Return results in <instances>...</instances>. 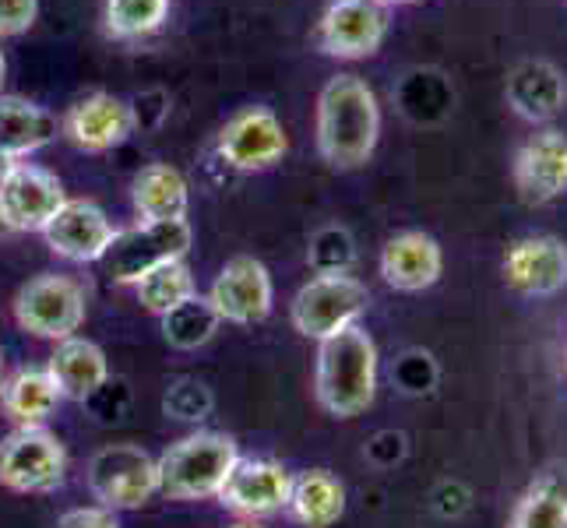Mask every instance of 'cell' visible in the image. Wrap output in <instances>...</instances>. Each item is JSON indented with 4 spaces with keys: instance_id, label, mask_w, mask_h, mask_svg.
Masks as SVG:
<instances>
[{
    "instance_id": "1",
    "label": "cell",
    "mask_w": 567,
    "mask_h": 528,
    "mask_svg": "<svg viewBox=\"0 0 567 528\" xmlns=\"http://www.w3.org/2000/svg\"><path fill=\"white\" fill-rule=\"evenodd\" d=\"M318 152L331 169H360L381 138L378 95L360 74H336L318 95Z\"/></svg>"
},
{
    "instance_id": "2",
    "label": "cell",
    "mask_w": 567,
    "mask_h": 528,
    "mask_svg": "<svg viewBox=\"0 0 567 528\" xmlns=\"http://www.w3.org/2000/svg\"><path fill=\"white\" fill-rule=\"evenodd\" d=\"M318 405L336 420L363 416L378 398V345L363 324L318 342L315 366Z\"/></svg>"
},
{
    "instance_id": "3",
    "label": "cell",
    "mask_w": 567,
    "mask_h": 528,
    "mask_svg": "<svg viewBox=\"0 0 567 528\" xmlns=\"http://www.w3.org/2000/svg\"><path fill=\"white\" fill-rule=\"evenodd\" d=\"M240 452L237 441L215 429H198L184 441H177L159 465V494L169 500H205L223 490L226 476L233 473Z\"/></svg>"
},
{
    "instance_id": "4",
    "label": "cell",
    "mask_w": 567,
    "mask_h": 528,
    "mask_svg": "<svg viewBox=\"0 0 567 528\" xmlns=\"http://www.w3.org/2000/svg\"><path fill=\"white\" fill-rule=\"evenodd\" d=\"M367 307H370L367 286L349 276V271H336V276H315L307 286H300V292L292 297L289 318L303 339L321 342L360 324Z\"/></svg>"
},
{
    "instance_id": "5",
    "label": "cell",
    "mask_w": 567,
    "mask_h": 528,
    "mask_svg": "<svg viewBox=\"0 0 567 528\" xmlns=\"http://www.w3.org/2000/svg\"><path fill=\"white\" fill-rule=\"evenodd\" d=\"M190 250V222L187 219H163V222H138L116 232L103 253V268L110 282L134 286L145 279L152 268L184 261Z\"/></svg>"
},
{
    "instance_id": "6",
    "label": "cell",
    "mask_w": 567,
    "mask_h": 528,
    "mask_svg": "<svg viewBox=\"0 0 567 528\" xmlns=\"http://www.w3.org/2000/svg\"><path fill=\"white\" fill-rule=\"evenodd\" d=\"M85 286L71 276H35L14 297V321L25 335L64 342L85 321Z\"/></svg>"
},
{
    "instance_id": "7",
    "label": "cell",
    "mask_w": 567,
    "mask_h": 528,
    "mask_svg": "<svg viewBox=\"0 0 567 528\" xmlns=\"http://www.w3.org/2000/svg\"><path fill=\"white\" fill-rule=\"evenodd\" d=\"M68 476V452L47 426H18L0 441V486L14 494H53Z\"/></svg>"
},
{
    "instance_id": "8",
    "label": "cell",
    "mask_w": 567,
    "mask_h": 528,
    "mask_svg": "<svg viewBox=\"0 0 567 528\" xmlns=\"http://www.w3.org/2000/svg\"><path fill=\"white\" fill-rule=\"evenodd\" d=\"M89 490L110 511H131L159 494V465L134 444L103 447L89 462Z\"/></svg>"
},
{
    "instance_id": "9",
    "label": "cell",
    "mask_w": 567,
    "mask_h": 528,
    "mask_svg": "<svg viewBox=\"0 0 567 528\" xmlns=\"http://www.w3.org/2000/svg\"><path fill=\"white\" fill-rule=\"evenodd\" d=\"M391 29V8L381 0H331L318 22V46L339 61L378 53Z\"/></svg>"
},
{
    "instance_id": "10",
    "label": "cell",
    "mask_w": 567,
    "mask_h": 528,
    "mask_svg": "<svg viewBox=\"0 0 567 528\" xmlns=\"http://www.w3.org/2000/svg\"><path fill=\"white\" fill-rule=\"evenodd\" d=\"M64 201V184L43 166L14 163L0 176V222L14 232H43Z\"/></svg>"
},
{
    "instance_id": "11",
    "label": "cell",
    "mask_w": 567,
    "mask_h": 528,
    "mask_svg": "<svg viewBox=\"0 0 567 528\" xmlns=\"http://www.w3.org/2000/svg\"><path fill=\"white\" fill-rule=\"evenodd\" d=\"M512 180L525 205H554L567 194V134L560 127H539L529 134L512 163Z\"/></svg>"
},
{
    "instance_id": "12",
    "label": "cell",
    "mask_w": 567,
    "mask_h": 528,
    "mask_svg": "<svg viewBox=\"0 0 567 528\" xmlns=\"http://www.w3.org/2000/svg\"><path fill=\"white\" fill-rule=\"evenodd\" d=\"M215 148H219V159L229 169L254 173V169L276 166L286 155L289 142H286L282 121L268 106H247L219 131Z\"/></svg>"
},
{
    "instance_id": "13",
    "label": "cell",
    "mask_w": 567,
    "mask_h": 528,
    "mask_svg": "<svg viewBox=\"0 0 567 528\" xmlns=\"http://www.w3.org/2000/svg\"><path fill=\"white\" fill-rule=\"evenodd\" d=\"M292 473L282 462L271 458H237L233 473L226 476L223 490L215 494L219 504L233 515L244 518H268L289 507Z\"/></svg>"
},
{
    "instance_id": "14",
    "label": "cell",
    "mask_w": 567,
    "mask_h": 528,
    "mask_svg": "<svg viewBox=\"0 0 567 528\" xmlns=\"http://www.w3.org/2000/svg\"><path fill=\"white\" fill-rule=\"evenodd\" d=\"M271 300H276V289H271L268 268L258 258H247V253L226 261L208 289L212 310L219 314V321H229V324L265 321L271 314Z\"/></svg>"
},
{
    "instance_id": "15",
    "label": "cell",
    "mask_w": 567,
    "mask_h": 528,
    "mask_svg": "<svg viewBox=\"0 0 567 528\" xmlns=\"http://www.w3.org/2000/svg\"><path fill=\"white\" fill-rule=\"evenodd\" d=\"M501 271L518 297H557L567 286V244L557 237H522L507 247Z\"/></svg>"
},
{
    "instance_id": "16",
    "label": "cell",
    "mask_w": 567,
    "mask_h": 528,
    "mask_svg": "<svg viewBox=\"0 0 567 528\" xmlns=\"http://www.w3.org/2000/svg\"><path fill=\"white\" fill-rule=\"evenodd\" d=\"M116 229L106 219V211L92 201L82 198H68L56 208L53 219L43 226V240L56 253V258L74 261V265H89V261H103L106 247L113 244Z\"/></svg>"
},
{
    "instance_id": "17",
    "label": "cell",
    "mask_w": 567,
    "mask_h": 528,
    "mask_svg": "<svg viewBox=\"0 0 567 528\" xmlns=\"http://www.w3.org/2000/svg\"><path fill=\"white\" fill-rule=\"evenodd\" d=\"M504 103L525 124H550L567 106V74L543 56L518 61L504 77Z\"/></svg>"
},
{
    "instance_id": "18",
    "label": "cell",
    "mask_w": 567,
    "mask_h": 528,
    "mask_svg": "<svg viewBox=\"0 0 567 528\" xmlns=\"http://www.w3.org/2000/svg\"><path fill=\"white\" fill-rule=\"evenodd\" d=\"M134 110L113 92H92L82 103H74L64 116V134L85 152H110L124 145L134 131Z\"/></svg>"
},
{
    "instance_id": "19",
    "label": "cell",
    "mask_w": 567,
    "mask_h": 528,
    "mask_svg": "<svg viewBox=\"0 0 567 528\" xmlns=\"http://www.w3.org/2000/svg\"><path fill=\"white\" fill-rule=\"evenodd\" d=\"M444 271L441 244L420 229H405L391 237L381 250V279L399 292H423Z\"/></svg>"
},
{
    "instance_id": "20",
    "label": "cell",
    "mask_w": 567,
    "mask_h": 528,
    "mask_svg": "<svg viewBox=\"0 0 567 528\" xmlns=\"http://www.w3.org/2000/svg\"><path fill=\"white\" fill-rule=\"evenodd\" d=\"M50 377L56 384V391H61L64 398L71 402H85L92 398L95 391H100L106 381H110V363H106V352L89 342V339H64L56 342L53 356L47 363Z\"/></svg>"
},
{
    "instance_id": "21",
    "label": "cell",
    "mask_w": 567,
    "mask_h": 528,
    "mask_svg": "<svg viewBox=\"0 0 567 528\" xmlns=\"http://www.w3.org/2000/svg\"><path fill=\"white\" fill-rule=\"evenodd\" d=\"M56 131L61 124L50 110L22 100V95H0V152L11 163H22L25 155L50 145Z\"/></svg>"
},
{
    "instance_id": "22",
    "label": "cell",
    "mask_w": 567,
    "mask_h": 528,
    "mask_svg": "<svg viewBox=\"0 0 567 528\" xmlns=\"http://www.w3.org/2000/svg\"><path fill=\"white\" fill-rule=\"evenodd\" d=\"M286 511L303 528H331L346 515V486L328 468H310L292 476Z\"/></svg>"
},
{
    "instance_id": "23",
    "label": "cell",
    "mask_w": 567,
    "mask_h": 528,
    "mask_svg": "<svg viewBox=\"0 0 567 528\" xmlns=\"http://www.w3.org/2000/svg\"><path fill=\"white\" fill-rule=\"evenodd\" d=\"M187 180L177 166L152 163L134 176L131 201L142 222H163V219H187Z\"/></svg>"
},
{
    "instance_id": "24",
    "label": "cell",
    "mask_w": 567,
    "mask_h": 528,
    "mask_svg": "<svg viewBox=\"0 0 567 528\" xmlns=\"http://www.w3.org/2000/svg\"><path fill=\"white\" fill-rule=\"evenodd\" d=\"M61 398L64 395L56 391L50 370H18L0 384V408L18 426H43L56 413Z\"/></svg>"
},
{
    "instance_id": "25",
    "label": "cell",
    "mask_w": 567,
    "mask_h": 528,
    "mask_svg": "<svg viewBox=\"0 0 567 528\" xmlns=\"http://www.w3.org/2000/svg\"><path fill=\"white\" fill-rule=\"evenodd\" d=\"M134 289H138V303L148 314L166 318L169 310H177L184 300L194 297V276L184 261H169V265L152 268L145 279L134 282Z\"/></svg>"
},
{
    "instance_id": "26",
    "label": "cell",
    "mask_w": 567,
    "mask_h": 528,
    "mask_svg": "<svg viewBox=\"0 0 567 528\" xmlns=\"http://www.w3.org/2000/svg\"><path fill=\"white\" fill-rule=\"evenodd\" d=\"M219 324L223 321L212 310L208 297H198V292H194L190 300H184L177 310H169V314L163 318V339L173 349H198L215 335V328Z\"/></svg>"
},
{
    "instance_id": "27",
    "label": "cell",
    "mask_w": 567,
    "mask_h": 528,
    "mask_svg": "<svg viewBox=\"0 0 567 528\" xmlns=\"http://www.w3.org/2000/svg\"><path fill=\"white\" fill-rule=\"evenodd\" d=\"M507 528H567V494L554 483H536L515 504Z\"/></svg>"
},
{
    "instance_id": "28",
    "label": "cell",
    "mask_w": 567,
    "mask_h": 528,
    "mask_svg": "<svg viewBox=\"0 0 567 528\" xmlns=\"http://www.w3.org/2000/svg\"><path fill=\"white\" fill-rule=\"evenodd\" d=\"M169 14V0H106V29L116 39L155 32Z\"/></svg>"
},
{
    "instance_id": "29",
    "label": "cell",
    "mask_w": 567,
    "mask_h": 528,
    "mask_svg": "<svg viewBox=\"0 0 567 528\" xmlns=\"http://www.w3.org/2000/svg\"><path fill=\"white\" fill-rule=\"evenodd\" d=\"M39 14V0H0V39L4 35H22L32 29Z\"/></svg>"
},
{
    "instance_id": "30",
    "label": "cell",
    "mask_w": 567,
    "mask_h": 528,
    "mask_svg": "<svg viewBox=\"0 0 567 528\" xmlns=\"http://www.w3.org/2000/svg\"><path fill=\"white\" fill-rule=\"evenodd\" d=\"M56 528H121V525H116V515L110 507H74V511H68L56 521Z\"/></svg>"
},
{
    "instance_id": "31",
    "label": "cell",
    "mask_w": 567,
    "mask_h": 528,
    "mask_svg": "<svg viewBox=\"0 0 567 528\" xmlns=\"http://www.w3.org/2000/svg\"><path fill=\"white\" fill-rule=\"evenodd\" d=\"M11 166H14V163L8 159V155H4V152H0V176H4V173H8Z\"/></svg>"
},
{
    "instance_id": "32",
    "label": "cell",
    "mask_w": 567,
    "mask_h": 528,
    "mask_svg": "<svg viewBox=\"0 0 567 528\" xmlns=\"http://www.w3.org/2000/svg\"><path fill=\"white\" fill-rule=\"evenodd\" d=\"M4 74H8V61H4V50H0V85H4Z\"/></svg>"
},
{
    "instance_id": "33",
    "label": "cell",
    "mask_w": 567,
    "mask_h": 528,
    "mask_svg": "<svg viewBox=\"0 0 567 528\" xmlns=\"http://www.w3.org/2000/svg\"><path fill=\"white\" fill-rule=\"evenodd\" d=\"M381 4H388V8H399V4H416V0H381Z\"/></svg>"
},
{
    "instance_id": "34",
    "label": "cell",
    "mask_w": 567,
    "mask_h": 528,
    "mask_svg": "<svg viewBox=\"0 0 567 528\" xmlns=\"http://www.w3.org/2000/svg\"><path fill=\"white\" fill-rule=\"evenodd\" d=\"M0 384H4V352H0Z\"/></svg>"
},
{
    "instance_id": "35",
    "label": "cell",
    "mask_w": 567,
    "mask_h": 528,
    "mask_svg": "<svg viewBox=\"0 0 567 528\" xmlns=\"http://www.w3.org/2000/svg\"><path fill=\"white\" fill-rule=\"evenodd\" d=\"M237 528H258V525H237Z\"/></svg>"
}]
</instances>
